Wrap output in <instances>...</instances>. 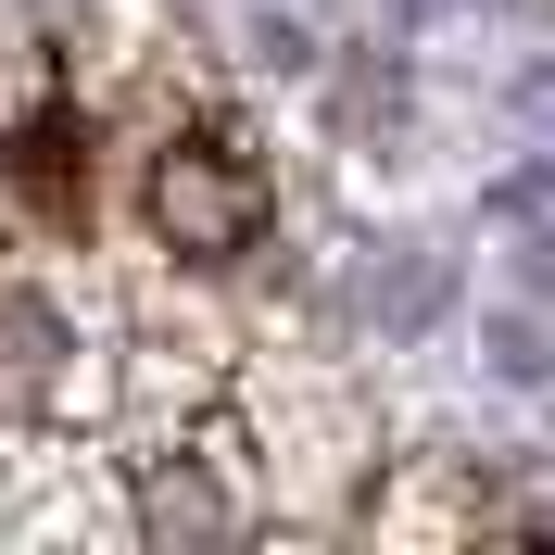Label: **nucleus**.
<instances>
[{"mask_svg":"<svg viewBox=\"0 0 555 555\" xmlns=\"http://www.w3.org/2000/svg\"><path fill=\"white\" fill-rule=\"evenodd\" d=\"M139 215H152V241H165L177 266H241V253H266V228H278V165L253 152L241 114H190V127L152 139Z\"/></svg>","mask_w":555,"mask_h":555,"instance_id":"nucleus-1","label":"nucleus"},{"mask_svg":"<svg viewBox=\"0 0 555 555\" xmlns=\"http://www.w3.org/2000/svg\"><path fill=\"white\" fill-rule=\"evenodd\" d=\"M0 177H13V203H26L38 241H89V114H76L64 89H51L26 127H13Z\"/></svg>","mask_w":555,"mask_h":555,"instance_id":"nucleus-2","label":"nucleus"}]
</instances>
